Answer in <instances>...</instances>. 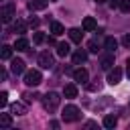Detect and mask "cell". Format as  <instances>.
Masks as SVG:
<instances>
[{
	"mask_svg": "<svg viewBox=\"0 0 130 130\" xmlns=\"http://www.w3.org/2000/svg\"><path fill=\"white\" fill-rule=\"evenodd\" d=\"M104 47H106L108 51H112V53H114V51L118 49V41H116L114 37H106V39H104Z\"/></svg>",
	"mask_w": 130,
	"mask_h": 130,
	"instance_id": "obj_17",
	"label": "cell"
},
{
	"mask_svg": "<svg viewBox=\"0 0 130 130\" xmlns=\"http://www.w3.org/2000/svg\"><path fill=\"white\" fill-rule=\"evenodd\" d=\"M10 71H12L14 75H20V73H24V71H26V67H24V61H22V59H12V61H10Z\"/></svg>",
	"mask_w": 130,
	"mask_h": 130,
	"instance_id": "obj_8",
	"label": "cell"
},
{
	"mask_svg": "<svg viewBox=\"0 0 130 130\" xmlns=\"http://www.w3.org/2000/svg\"><path fill=\"white\" fill-rule=\"evenodd\" d=\"M110 8H120V0H110Z\"/></svg>",
	"mask_w": 130,
	"mask_h": 130,
	"instance_id": "obj_31",
	"label": "cell"
},
{
	"mask_svg": "<svg viewBox=\"0 0 130 130\" xmlns=\"http://www.w3.org/2000/svg\"><path fill=\"white\" fill-rule=\"evenodd\" d=\"M73 79H75L77 83H87V79H89V73H87V69H83V67H77V69L73 71Z\"/></svg>",
	"mask_w": 130,
	"mask_h": 130,
	"instance_id": "obj_9",
	"label": "cell"
},
{
	"mask_svg": "<svg viewBox=\"0 0 130 130\" xmlns=\"http://www.w3.org/2000/svg\"><path fill=\"white\" fill-rule=\"evenodd\" d=\"M81 26H83V30H87V32H91V30H95V28H98V24H95V20H93L91 16H85Z\"/></svg>",
	"mask_w": 130,
	"mask_h": 130,
	"instance_id": "obj_14",
	"label": "cell"
},
{
	"mask_svg": "<svg viewBox=\"0 0 130 130\" xmlns=\"http://www.w3.org/2000/svg\"><path fill=\"white\" fill-rule=\"evenodd\" d=\"M61 118H63L65 122H77V120L81 118V110H79L77 106L69 104V106H65V108H63V112H61Z\"/></svg>",
	"mask_w": 130,
	"mask_h": 130,
	"instance_id": "obj_2",
	"label": "cell"
},
{
	"mask_svg": "<svg viewBox=\"0 0 130 130\" xmlns=\"http://www.w3.org/2000/svg\"><path fill=\"white\" fill-rule=\"evenodd\" d=\"M51 32H53L55 37H59V35H63V32H65V28H63V24H61V22L53 20V22H51Z\"/></svg>",
	"mask_w": 130,
	"mask_h": 130,
	"instance_id": "obj_20",
	"label": "cell"
},
{
	"mask_svg": "<svg viewBox=\"0 0 130 130\" xmlns=\"http://www.w3.org/2000/svg\"><path fill=\"white\" fill-rule=\"evenodd\" d=\"M14 14H16V6H14L12 2H6V4H2V8H0L2 22H10V20L14 18Z\"/></svg>",
	"mask_w": 130,
	"mask_h": 130,
	"instance_id": "obj_4",
	"label": "cell"
},
{
	"mask_svg": "<svg viewBox=\"0 0 130 130\" xmlns=\"http://www.w3.org/2000/svg\"><path fill=\"white\" fill-rule=\"evenodd\" d=\"M85 85H87L89 91H100V89H102V81H100V79H95V81H91V83H85Z\"/></svg>",
	"mask_w": 130,
	"mask_h": 130,
	"instance_id": "obj_26",
	"label": "cell"
},
{
	"mask_svg": "<svg viewBox=\"0 0 130 130\" xmlns=\"http://www.w3.org/2000/svg\"><path fill=\"white\" fill-rule=\"evenodd\" d=\"M128 112H130V104H128Z\"/></svg>",
	"mask_w": 130,
	"mask_h": 130,
	"instance_id": "obj_37",
	"label": "cell"
},
{
	"mask_svg": "<svg viewBox=\"0 0 130 130\" xmlns=\"http://www.w3.org/2000/svg\"><path fill=\"white\" fill-rule=\"evenodd\" d=\"M0 126L2 128H10L12 126V116L10 114H0Z\"/></svg>",
	"mask_w": 130,
	"mask_h": 130,
	"instance_id": "obj_22",
	"label": "cell"
},
{
	"mask_svg": "<svg viewBox=\"0 0 130 130\" xmlns=\"http://www.w3.org/2000/svg\"><path fill=\"white\" fill-rule=\"evenodd\" d=\"M122 45H124V47H128V49H130V32H126V35H124V37H122Z\"/></svg>",
	"mask_w": 130,
	"mask_h": 130,
	"instance_id": "obj_30",
	"label": "cell"
},
{
	"mask_svg": "<svg viewBox=\"0 0 130 130\" xmlns=\"http://www.w3.org/2000/svg\"><path fill=\"white\" fill-rule=\"evenodd\" d=\"M69 39H71L73 43H81V39H83L81 28H71V30H69Z\"/></svg>",
	"mask_w": 130,
	"mask_h": 130,
	"instance_id": "obj_18",
	"label": "cell"
},
{
	"mask_svg": "<svg viewBox=\"0 0 130 130\" xmlns=\"http://www.w3.org/2000/svg\"><path fill=\"white\" fill-rule=\"evenodd\" d=\"M59 104H61V98H59L57 91H47V93L43 95V108H45L49 114H53V112L59 108Z\"/></svg>",
	"mask_w": 130,
	"mask_h": 130,
	"instance_id": "obj_1",
	"label": "cell"
},
{
	"mask_svg": "<svg viewBox=\"0 0 130 130\" xmlns=\"http://www.w3.org/2000/svg\"><path fill=\"white\" fill-rule=\"evenodd\" d=\"M63 95H65L67 100H73V98H77V87H75L73 83H67V85L63 87Z\"/></svg>",
	"mask_w": 130,
	"mask_h": 130,
	"instance_id": "obj_12",
	"label": "cell"
},
{
	"mask_svg": "<svg viewBox=\"0 0 130 130\" xmlns=\"http://www.w3.org/2000/svg\"><path fill=\"white\" fill-rule=\"evenodd\" d=\"M85 61H87V51L77 49V51L73 53V65H81V63H85Z\"/></svg>",
	"mask_w": 130,
	"mask_h": 130,
	"instance_id": "obj_10",
	"label": "cell"
},
{
	"mask_svg": "<svg viewBox=\"0 0 130 130\" xmlns=\"http://www.w3.org/2000/svg\"><path fill=\"white\" fill-rule=\"evenodd\" d=\"M100 67L106 69V71H110V69L114 67V53H112V51H110L108 55H102V59H100Z\"/></svg>",
	"mask_w": 130,
	"mask_h": 130,
	"instance_id": "obj_7",
	"label": "cell"
},
{
	"mask_svg": "<svg viewBox=\"0 0 130 130\" xmlns=\"http://www.w3.org/2000/svg\"><path fill=\"white\" fill-rule=\"evenodd\" d=\"M12 30H14V32H18V35H22V32L26 30V22L16 18V20H14V24H12Z\"/></svg>",
	"mask_w": 130,
	"mask_h": 130,
	"instance_id": "obj_19",
	"label": "cell"
},
{
	"mask_svg": "<svg viewBox=\"0 0 130 130\" xmlns=\"http://www.w3.org/2000/svg\"><path fill=\"white\" fill-rule=\"evenodd\" d=\"M0 57H2L4 61H8V59L12 57V47H8V45H4V47H2V51H0Z\"/></svg>",
	"mask_w": 130,
	"mask_h": 130,
	"instance_id": "obj_23",
	"label": "cell"
},
{
	"mask_svg": "<svg viewBox=\"0 0 130 130\" xmlns=\"http://www.w3.org/2000/svg\"><path fill=\"white\" fill-rule=\"evenodd\" d=\"M10 114H14V116H24V114H26V106L20 104V102H14V104L10 106Z\"/></svg>",
	"mask_w": 130,
	"mask_h": 130,
	"instance_id": "obj_11",
	"label": "cell"
},
{
	"mask_svg": "<svg viewBox=\"0 0 130 130\" xmlns=\"http://www.w3.org/2000/svg\"><path fill=\"white\" fill-rule=\"evenodd\" d=\"M47 4H49V0H32V2H28V10H43V8H47Z\"/></svg>",
	"mask_w": 130,
	"mask_h": 130,
	"instance_id": "obj_15",
	"label": "cell"
},
{
	"mask_svg": "<svg viewBox=\"0 0 130 130\" xmlns=\"http://www.w3.org/2000/svg\"><path fill=\"white\" fill-rule=\"evenodd\" d=\"M120 79H122V69L120 67H112L108 71V83L110 85H116V83H120Z\"/></svg>",
	"mask_w": 130,
	"mask_h": 130,
	"instance_id": "obj_6",
	"label": "cell"
},
{
	"mask_svg": "<svg viewBox=\"0 0 130 130\" xmlns=\"http://www.w3.org/2000/svg\"><path fill=\"white\" fill-rule=\"evenodd\" d=\"M28 24H30V26H39V18H30Z\"/></svg>",
	"mask_w": 130,
	"mask_h": 130,
	"instance_id": "obj_33",
	"label": "cell"
},
{
	"mask_svg": "<svg viewBox=\"0 0 130 130\" xmlns=\"http://www.w3.org/2000/svg\"><path fill=\"white\" fill-rule=\"evenodd\" d=\"M32 41H35V45H41V43H43V41H45V35H43V32H39V30H37V32H35V35H32Z\"/></svg>",
	"mask_w": 130,
	"mask_h": 130,
	"instance_id": "obj_27",
	"label": "cell"
},
{
	"mask_svg": "<svg viewBox=\"0 0 130 130\" xmlns=\"http://www.w3.org/2000/svg\"><path fill=\"white\" fill-rule=\"evenodd\" d=\"M6 104H8V93L2 91V93H0V106H6Z\"/></svg>",
	"mask_w": 130,
	"mask_h": 130,
	"instance_id": "obj_29",
	"label": "cell"
},
{
	"mask_svg": "<svg viewBox=\"0 0 130 130\" xmlns=\"http://www.w3.org/2000/svg\"><path fill=\"white\" fill-rule=\"evenodd\" d=\"M69 53H71V49H69L67 43H59V45H57V55H59V57H67Z\"/></svg>",
	"mask_w": 130,
	"mask_h": 130,
	"instance_id": "obj_21",
	"label": "cell"
},
{
	"mask_svg": "<svg viewBox=\"0 0 130 130\" xmlns=\"http://www.w3.org/2000/svg\"><path fill=\"white\" fill-rule=\"evenodd\" d=\"M87 51H89V53H98V51H100V43H98L95 39H91V41L87 43Z\"/></svg>",
	"mask_w": 130,
	"mask_h": 130,
	"instance_id": "obj_25",
	"label": "cell"
},
{
	"mask_svg": "<svg viewBox=\"0 0 130 130\" xmlns=\"http://www.w3.org/2000/svg\"><path fill=\"white\" fill-rule=\"evenodd\" d=\"M126 75H128V77H130V57H128V59H126Z\"/></svg>",
	"mask_w": 130,
	"mask_h": 130,
	"instance_id": "obj_34",
	"label": "cell"
},
{
	"mask_svg": "<svg viewBox=\"0 0 130 130\" xmlns=\"http://www.w3.org/2000/svg\"><path fill=\"white\" fill-rule=\"evenodd\" d=\"M14 49H16V51H26V49H28V39L18 37V39L14 41Z\"/></svg>",
	"mask_w": 130,
	"mask_h": 130,
	"instance_id": "obj_16",
	"label": "cell"
},
{
	"mask_svg": "<svg viewBox=\"0 0 130 130\" xmlns=\"http://www.w3.org/2000/svg\"><path fill=\"white\" fill-rule=\"evenodd\" d=\"M95 2H98V4H104V2H108V0H95Z\"/></svg>",
	"mask_w": 130,
	"mask_h": 130,
	"instance_id": "obj_36",
	"label": "cell"
},
{
	"mask_svg": "<svg viewBox=\"0 0 130 130\" xmlns=\"http://www.w3.org/2000/svg\"><path fill=\"white\" fill-rule=\"evenodd\" d=\"M6 75H8V71L6 69H0V79L2 81H6Z\"/></svg>",
	"mask_w": 130,
	"mask_h": 130,
	"instance_id": "obj_32",
	"label": "cell"
},
{
	"mask_svg": "<svg viewBox=\"0 0 130 130\" xmlns=\"http://www.w3.org/2000/svg\"><path fill=\"white\" fill-rule=\"evenodd\" d=\"M83 126H85V128H95V126H98V124H95V122H85V124H83Z\"/></svg>",
	"mask_w": 130,
	"mask_h": 130,
	"instance_id": "obj_35",
	"label": "cell"
},
{
	"mask_svg": "<svg viewBox=\"0 0 130 130\" xmlns=\"http://www.w3.org/2000/svg\"><path fill=\"white\" fill-rule=\"evenodd\" d=\"M39 65H41L43 69H53V67H55V57H53L49 51H43V53L39 55Z\"/></svg>",
	"mask_w": 130,
	"mask_h": 130,
	"instance_id": "obj_5",
	"label": "cell"
},
{
	"mask_svg": "<svg viewBox=\"0 0 130 130\" xmlns=\"http://www.w3.org/2000/svg\"><path fill=\"white\" fill-rule=\"evenodd\" d=\"M104 128H108V130H112V128H116V124H118V118L114 116V114H108L106 118H104Z\"/></svg>",
	"mask_w": 130,
	"mask_h": 130,
	"instance_id": "obj_13",
	"label": "cell"
},
{
	"mask_svg": "<svg viewBox=\"0 0 130 130\" xmlns=\"http://www.w3.org/2000/svg\"><path fill=\"white\" fill-rule=\"evenodd\" d=\"M22 98H24V102H26V104H30V102H35V100L39 98V93H37V91H24V93H22Z\"/></svg>",
	"mask_w": 130,
	"mask_h": 130,
	"instance_id": "obj_24",
	"label": "cell"
},
{
	"mask_svg": "<svg viewBox=\"0 0 130 130\" xmlns=\"http://www.w3.org/2000/svg\"><path fill=\"white\" fill-rule=\"evenodd\" d=\"M120 10L122 12H130V0H120Z\"/></svg>",
	"mask_w": 130,
	"mask_h": 130,
	"instance_id": "obj_28",
	"label": "cell"
},
{
	"mask_svg": "<svg viewBox=\"0 0 130 130\" xmlns=\"http://www.w3.org/2000/svg\"><path fill=\"white\" fill-rule=\"evenodd\" d=\"M41 81H43L41 71H37V69H28V71H24V83H26L28 87H37Z\"/></svg>",
	"mask_w": 130,
	"mask_h": 130,
	"instance_id": "obj_3",
	"label": "cell"
}]
</instances>
